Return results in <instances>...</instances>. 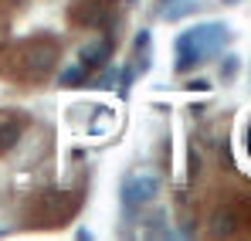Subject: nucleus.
I'll use <instances>...</instances> for the list:
<instances>
[{
	"instance_id": "f257e3e1",
	"label": "nucleus",
	"mask_w": 251,
	"mask_h": 241,
	"mask_svg": "<svg viewBox=\"0 0 251 241\" xmlns=\"http://www.w3.org/2000/svg\"><path fill=\"white\" fill-rule=\"evenodd\" d=\"M231 41V27L227 24H221V21H204V24H197V27H190V31H183L180 38H176V72H190V68H197L204 58H214V54H221V48Z\"/></svg>"
},
{
	"instance_id": "f03ea898",
	"label": "nucleus",
	"mask_w": 251,
	"mask_h": 241,
	"mask_svg": "<svg viewBox=\"0 0 251 241\" xmlns=\"http://www.w3.org/2000/svg\"><path fill=\"white\" fill-rule=\"evenodd\" d=\"M160 194V177L150 173V170H139V173H129L119 187V197H123V211L126 214H136L143 204H150Z\"/></svg>"
},
{
	"instance_id": "7ed1b4c3",
	"label": "nucleus",
	"mask_w": 251,
	"mask_h": 241,
	"mask_svg": "<svg viewBox=\"0 0 251 241\" xmlns=\"http://www.w3.org/2000/svg\"><path fill=\"white\" fill-rule=\"evenodd\" d=\"M109 54H112V44L109 41H92V44H82V51H78L82 65H105Z\"/></svg>"
},
{
	"instance_id": "20e7f679",
	"label": "nucleus",
	"mask_w": 251,
	"mask_h": 241,
	"mask_svg": "<svg viewBox=\"0 0 251 241\" xmlns=\"http://www.w3.org/2000/svg\"><path fill=\"white\" fill-rule=\"evenodd\" d=\"M85 81H88V65L65 68V72L58 75V85H65V88H72V85H85Z\"/></svg>"
},
{
	"instance_id": "39448f33",
	"label": "nucleus",
	"mask_w": 251,
	"mask_h": 241,
	"mask_svg": "<svg viewBox=\"0 0 251 241\" xmlns=\"http://www.w3.org/2000/svg\"><path fill=\"white\" fill-rule=\"evenodd\" d=\"M238 68H241V58H238V54H224V65H221V79L231 81L234 75H238Z\"/></svg>"
},
{
	"instance_id": "423d86ee",
	"label": "nucleus",
	"mask_w": 251,
	"mask_h": 241,
	"mask_svg": "<svg viewBox=\"0 0 251 241\" xmlns=\"http://www.w3.org/2000/svg\"><path fill=\"white\" fill-rule=\"evenodd\" d=\"M194 7H197V3H190V0H183V3H173L170 10H163V17H167V21H180V17H187Z\"/></svg>"
},
{
	"instance_id": "0eeeda50",
	"label": "nucleus",
	"mask_w": 251,
	"mask_h": 241,
	"mask_svg": "<svg viewBox=\"0 0 251 241\" xmlns=\"http://www.w3.org/2000/svg\"><path fill=\"white\" fill-rule=\"evenodd\" d=\"M21 136V126L17 122H10V126H3L0 129V146H14V139Z\"/></svg>"
},
{
	"instance_id": "6e6552de",
	"label": "nucleus",
	"mask_w": 251,
	"mask_h": 241,
	"mask_svg": "<svg viewBox=\"0 0 251 241\" xmlns=\"http://www.w3.org/2000/svg\"><path fill=\"white\" fill-rule=\"evenodd\" d=\"M116 81H119V72H116V68H105L92 85H95V88H109V85H116Z\"/></svg>"
},
{
	"instance_id": "1a4fd4ad",
	"label": "nucleus",
	"mask_w": 251,
	"mask_h": 241,
	"mask_svg": "<svg viewBox=\"0 0 251 241\" xmlns=\"http://www.w3.org/2000/svg\"><path fill=\"white\" fill-rule=\"evenodd\" d=\"M132 48H136V51H146V48H150V31H139L136 41H132Z\"/></svg>"
},
{
	"instance_id": "9d476101",
	"label": "nucleus",
	"mask_w": 251,
	"mask_h": 241,
	"mask_svg": "<svg viewBox=\"0 0 251 241\" xmlns=\"http://www.w3.org/2000/svg\"><path fill=\"white\" fill-rule=\"evenodd\" d=\"M187 88H190V92H207V88H210V81L197 79V81H190V85H187Z\"/></svg>"
},
{
	"instance_id": "9b49d317",
	"label": "nucleus",
	"mask_w": 251,
	"mask_h": 241,
	"mask_svg": "<svg viewBox=\"0 0 251 241\" xmlns=\"http://www.w3.org/2000/svg\"><path fill=\"white\" fill-rule=\"evenodd\" d=\"M221 3H227V7H234V3H241V0H221Z\"/></svg>"
},
{
	"instance_id": "f8f14e48",
	"label": "nucleus",
	"mask_w": 251,
	"mask_h": 241,
	"mask_svg": "<svg viewBox=\"0 0 251 241\" xmlns=\"http://www.w3.org/2000/svg\"><path fill=\"white\" fill-rule=\"evenodd\" d=\"M248 150H251V133H248Z\"/></svg>"
}]
</instances>
